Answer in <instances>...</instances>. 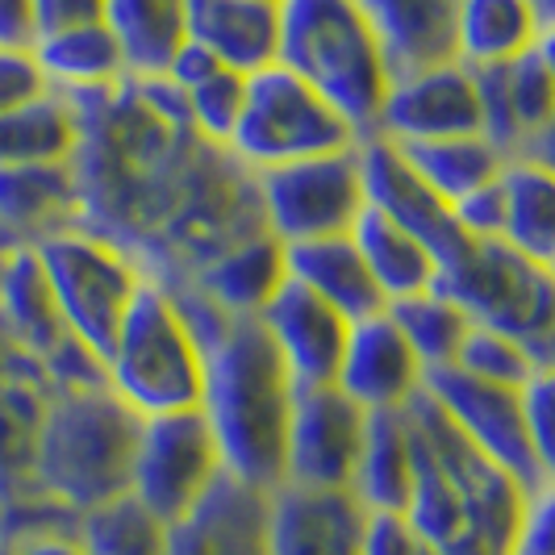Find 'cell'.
Masks as SVG:
<instances>
[{
    "label": "cell",
    "mask_w": 555,
    "mask_h": 555,
    "mask_svg": "<svg viewBox=\"0 0 555 555\" xmlns=\"http://www.w3.org/2000/svg\"><path fill=\"white\" fill-rule=\"evenodd\" d=\"M139 417L101 380L63 389L34 435V476L42 493L80 518L126 493Z\"/></svg>",
    "instance_id": "obj_4"
},
{
    "label": "cell",
    "mask_w": 555,
    "mask_h": 555,
    "mask_svg": "<svg viewBox=\"0 0 555 555\" xmlns=\"http://www.w3.org/2000/svg\"><path fill=\"white\" fill-rule=\"evenodd\" d=\"M96 17H101V0H29L34 34L80 26V22H96Z\"/></svg>",
    "instance_id": "obj_40"
},
{
    "label": "cell",
    "mask_w": 555,
    "mask_h": 555,
    "mask_svg": "<svg viewBox=\"0 0 555 555\" xmlns=\"http://www.w3.org/2000/svg\"><path fill=\"white\" fill-rule=\"evenodd\" d=\"M189 0H101V22L117 38L130 80H159L184 47Z\"/></svg>",
    "instance_id": "obj_27"
},
{
    "label": "cell",
    "mask_w": 555,
    "mask_h": 555,
    "mask_svg": "<svg viewBox=\"0 0 555 555\" xmlns=\"http://www.w3.org/2000/svg\"><path fill=\"white\" fill-rule=\"evenodd\" d=\"M410 480H414V439H410L405 410L367 414L360 460H356L347 493L363 509H401L410 498Z\"/></svg>",
    "instance_id": "obj_30"
},
{
    "label": "cell",
    "mask_w": 555,
    "mask_h": 555,
    "mask_svg": "<svg viewBox=\"0 0 555 555\" xmlns=\"http://www.w3.org/2000/svg\"><path fill=\"white\" fill-rule=\"evenodd\" d=\"M376 139L392 146L480 134V83L460 59L430 63L417 72H397L376 117Z\"/></svg>",
    "instance_id": "obj_13"
},
{
    "label": "cell",
    "mask_w": 555,
    "mask_h": 555,
    "mask_svg": "<svg viewBox=\"0 0 555 555\" xmlns=\"http://www.w3.org/2000/svg\"><path fill=\"white\" fill-rule=\"evenodd\" d=\"M83 555H167V522L146 514L134 498H113L76 518Z\"/></svg>",
    "instance_id": "obj_33"
},
{
    "label": "cell",
    "mask_w": 555,
    "mask_h": 555,
    "mask_svg": "<svg viewBox=\"0 0 555 555\" xmlns=\"http://www.w3.org/2000/svg\"><path fill=\"white\" fill-rule=\"evenodd\" d=\"M51 88L42 80L29 47H0V113H13L47 96Z\"/></svg>",
    "instance_id": "obj_38"
},
{
    "label": "cell",
    "mask_w": 555,
    "mask_h": 555,
    "mask_svg": "<svg viewBox=\"0 0 555 555\" xmlns=\"http://www.w3.org/2000/svg\"><path fill=\"white\" fill-rule=\"evenodd\" d=\"M26 250L34 255L38 280L63 334L88 360H101L146 280L142 263L126 247L80 222L63 225Z\"/></svg>",
    "instance_id": "obj_5"
},
{
    "label": "cell",
    "mask_w": 555,
    "mask_h": 555,
    "mask_svg": "<svg viewBox=\"0 0 555 555\" xmlns=\"http://www.w3.org/2000/svg\"><path fill=\"white\" fill-rule=\"evenodd\" d=\"M263 498L222 473L189 514L167 522V555H268Z\"/></svg>",
    "instance_id": "obj_19"
},
{
    "label": "cell",
    "mask_w": 555,
    "mask_h": 555,
    "mask_svg": "<svg viewBox=\"0 0 555 555\" xmlns=\"http://www.w3.org/2000/svg\"><path fill=\"white\" fill-rule=\"evenodd\" d=\"M363 505L347 489L276 485L263 498L268 555H360Z\"/></svg>",
    "instance_id": "obj_16"
},
{
    "label": "cell",
    "mask_w": 555,
    "mask_h": 555,
    "mask_svg": "<svg viewBox=\"0 0 555 555\" xmlns=\"http://www.w3.org/2000/svg\"><path fill=\"white\" fill-rule=\"evenodd\" d=\"M29 51H34V63H38L47 88L59 92V96H72V101L101 96V92L130 80L121 47H117V38L105 29L101 17L80 22V26L34 34Z\"/></svg>",
    "instance_id": "obj_22"
},
{
    "label": "cell",
    "mask_w": 555,
    "mask_h": 555,
    "mask_svg": "<svg viewBox=\"0 0 555 555\" xmlns=\"http://www.w3.org/2000/svg\"><path fill=\"white\" fill-rule=\"evenodd\" d=\"M184 42L234 76H255L276 63L280 0H189Z\"/></svg>",
    "instance_id": "obj_18"
},
{
    "label": "cell",
    "mask_w": 555,
    "mask_h": 555,
    "mask_svg": "<svg viewBox=\"0 0 555 555\" xmlns=\"http://www.w3.org/2000/svg\"><path fill=\"white\" fill-rule=\"evenodd\" d=\"M356 142H360L356 130L309 83L272 63L243 83V109L234 121V134L225 142V155L255 176L268 167L331 155Z\"/></svg>",
    "instance_id": "obj_7"
},
{
    "label": "cell",
    "mask_w": 555,
    "mask_h": 555,
    "mask_svg": "<svg viewBox=\"0 0 555 555\" xmlns=\"http://www.w3.org/2000/svg\"><path fill=\"white\" fill-rule=\"evenodd\" d=\"M218 476H222V460L205 417L196 410L139 417L126 498L139 501L146 514H155L159 522H176L209 493Z\"/></svg>",
    "instance_id": "obj_10"
},
{
    "label": "cell",
    "mask_w": 555,
    "mask_h": 555,
    "mask_svg": "<svg viewBox=\"0 0 555 555\" xmlns=\"http://www.w3.org/2000/svg\"><path fill=\"white\" fill-rule=\"evenodd\" d=\"M356 155H360L367 209H376L389 222L405 225L414 238H422L426 247L435 250V259L443 268L447 259L468 243L460 222H455V214H451V205L417 176L414 167H410V159L392 142L376 139V134H363L356 142Z\"/></svg>",
    "instance_id": "obj_15"
},
{
    "label": "cell",
    "mask_w": 555,
    "mask_h": 555,
    "mask_svg": "<svg viewBox=\"0 0 555 555\" xmlns=\"http://www.w3.org/2000/svg\"><path fill=\"white\" fill-rule=\"evenodd\" d=\"M347 234H351V243L360 250L363 268H367V276H372L385 306L401 301V297H414V293H426V288L439 284V259H435V250L426 247L422 238H414L405 225L389 222L385 214H376V209L363 205V214L356 218V225Z\"/></svg>",
    "instance_id": "obj_26"
},
{
    "label": "cell",
    "mask_w": 555,
    "mask_h": 555,
    "mask_svg": "<svg viewBox=\"0 0 555 555\" xmlns=\"http://www.w3.org/2000/svg\"><path fill=\"white\" fill-rule=\"evenodd\" d=\"M360 555H435L401 509H363Z\"/></svg>",
    "instance_id": "obj_36"
},
{
    "label": "cell",
    "mask_w": 555,
    "mask_h": 555,
    "mask_svg": "<svg viewBox=\"0 0 555 555\" xmlns=\"http://www.w3.org/2000/svg\"><path fill=\"white\" fill-rule=\"evenodd\" d=\"M451 367L473 376V380H485V385H501V389H522L539 372H552V363L539 360L514 334L489 331V326H476V322L464 331V343H460Z\"/></svg>",
    "instance_id": "obj_34"
},
{
    "label": "cell",
    "mask_w": 555,
    "mask_h": 555,
    "mask_svg": "<svg viewBox=\"0 0 555 555\" xmlns=\"http://www.w3.org/2000/svg\"><path fill=\"white\" fill-rule=\"evenodd\" d=\"M284 276L293 280L297 288H306L309 297L326 301V306H331L334 313H343L347 322L385 309L376 284H372L367 268H363L360 250L351 243V234L288 243V247H284Z\"/></svg>",
    "instance_id": "obj_25"
},
{
    "label": "cell",
    "mask_w": 555,
    "mask_h": 555,
    "mask_svg": "<svg viewBox=\"0 0 555 555\" xmlns=\"http://www.w3.org/2000/svg\"><path fill=\"white\" fill-rule=\"evenodd\" d=\"M552 42V17L534 0H460L455 59L473 72L514 63Z\"/></svg>",
    "instance_id": "obj_23"
},
{
    "label": "cell",
    "mask_w": 555,
    "mask_h": 555,
    "mask_svg": "<svg viewBox=\"0 0 555 555\" xmlns=\"http://www.w3.org/2000/svg\"><path fill=\"white\" fill-rule=\"evenodd\" d=\"M385 313L392 318V326L401 331V338L410 343V351H414L426 372L451 367L460 343H464V331L473 326L468 313L455 306L439 284L426 288V293L392 301V306H385Z\"/></svg>",
    "instance_id": "obj_32"
},
{
    "label": "cell",
    "mask_w": 555,
    "mask_h": 555,
    "mask_svg": "<svg viewBox=\"0 0 555 555\" xmlns=\"http://www.w3.org/2000/svg\"><path fill=\"white\" fill-rule=\"evenodd\" d=\"M96 372L134 417L189 414L201 405L205 389V338L176 293L146 276L130 313L101 351Z\"/></svg>",
    "instance_id": "obj_3"
},
{
    "label": "cell",
    "mask_w": 555,
    "mask_h": 555,
    "mask_svg": "<svg viewBox=\"0 0 555 555\" xmlns=\"http://www.w3.org/2000/svg\"><path fill=\"white\" fill-rule=\"evenodd\" d=\"M276 63L309 83L356 139L376 130L392 67L356 0H280Z\"/></svg>",
    "instance_id": "obj_2"
},
{
    "label": "cell",
    "mask_w": 555,
    "mask_h": 555,
    "mask_svg": "<svg viewBox=\"0 0 555 555\" xmlns=\"http://www.w3.org/2000/svg\"><path fill=\"white\" fill-rule=\"evenodd\" d=\"M29 0H0V47H29Z\"/></svg>",
    "instance_id": "obj_42"
},
{
    "label": "cell",
    "mask_w": 555,
    "mask_h": 555,
    "mask_svg": "<svg viewBox=\"0 0 555 555\" xmlns=\"http://www.w3.org/2000/svg\"><path fill=\"white\" fill-rule=\"evenodd\" d=\"M372 34L380 38L392 76L455 59L460 0H356Z\"/></svg>",
    "instance_id": "obj_24"
},
{
    "label": "cell",
    "mask_w": 555,
    "mask_h": 555,
    "mask_svg": "<svg viewBox=\"0 0 555 555\" xmlns=\"http://www.w3.org/2000/svg\"><path fill=\"white\" fill-rule=\"evenodd\" d=\"M522 422L539 464L555 476V380L552 372H539L522 385Z\"/></svg>",
    "instance_id": "obj_37"
},
{
    "label": "cell",
    "mask_w": 555,
    "mask_h": 555,
    "mask_svg": "<svg viewBox=\"0 0 555 555\" xmlns=\"http://www.w3.org/2000/svg\"><path fill=\"white\" fill-rule=\"evenodd\" d=\"M255 322L297 389L331 385L343 356V338L351 326L343 313H334L326 301L309 297L306 288H297L284 276V284L268 297V306L255 313Z\"/></svg>",
    "instance_id": "obj_17"
},
{
    "label": "cell",
    "mask_w": 555,
    "mask_h": 555,
    "mask_svg": "<svg viewBox=\"0 0 555 555\" xmlns=\"http://www.w3.org/2000/svg\"><path fill=\"white\" fill-rule=\"evenodd\" d=\"M501 243L534 263L555 259V176L552 164L505 159L501 167Z\"/></svg>",
    "instance_id": "obj_28"
},
{
    "label": "cell",
    "mask_w": 555,
    "mask_h": 555,
    "mask_svg": "<svg viewBox=\"0 0 555 555\" xmlns=\"http://www.w3.org/2000/svg\"><path fill=\"white\" fill-rule=\"evenodd\" d=\"M439 288L468 313V322L514 334L539 360L555 363V280L505 243H464L439 268Z\"/></svg>",
    "instance_id": "obj_6"
},
{
    "label": "cell",
    "mask_w": 555,
    "mask_h": 555,
    "mask_svg": "<svg viewBox=\"0 0 555 555\" xmlns=\"http://www.w3.org/2000/svg\"><path fill=\"white\" fill-rule=\"evenodd\" d=\"M9 555H83L76 527L72 530H29L17 539V547Z\"/></svg>",
    "instance_id": "obj_41"
},
{
    "label": "cell",
    "mask_w": 555,
    "mask_h": 555,
    "mask_svg": "<svg viewBox=\"0 0 555 555\" xmlns=\"http://www.w3.org/2000/svg\"><path fill=\"white\" fill-rule=\"evenodd\" d=\"M280 284H284V247L268 230H255L247 238L218 250L193 280L171 284V288L196 293L205 306L218 309L222 318H255Z\"/></svg>",
    "instance_id": "obj_21"
},
{
    "label": "cell",
    "mask_w": 555,
    "mask_h": 555,
    "mask_svg": "<svg viewBox=\"0 0 555 555\" xmlns=\"http://www.w3.org/2000/svg\"><path fill=\"white\" fill-rule=\"evenodd\" d=\"M80 222V184L72 164L0 167V250L42 243Z\"/></svg>",
    "instance_id": "obj_20"
},
{
    "label": "cell",
    "mask_w": 555,
    "mask_h": 555,
    "mask_svg": "<svg viewBox=\"0 0 555 555\" xmlns=\"http://www.w3.org/2000/svg\"><path fill=\"white\" fill-rule=\"evenodd\" d=\"M80 105L59 92L0 113V167L72 164L80 151Z\"/></svg>",
    "instance_id": "obj_29"
},
{
    "label": "cell",
    "mask_w": 555,
    "mask_h": 555,
    "mask_svg": "<svg viewBox=\"0 0 555 555\" xmlns=\"http://www.w3.org/2000/svg\"><path fill=\"white\" fill-rule=\"evenodd\" d=\"M0 276H4V250H0Z\"/></svg>",
    "instance_id": "obj_43"
},
{
    "label": "cell",
    "mask_w": 555,
    "mask_h": 555,
    "mask_svg": "<svg viewBox=\"0 0 555 555\" xmlns=\"http://www.w3.org/2000/svg\"><path fill=\"white\" fill-rule=\"evenodd\" d=\"M417 176L443 196L447 205H455L460 196L485 189L489 180H498L505 155H501L485 134H455V139L414 142V146H397Z\"/></svg>",
    "instance_id": "obj_31"
},
{
    "label": "cell",
    "mask_w": 555,
    "mask_h": 555,
    "mask_svg": "<svg viewBox=\"0 0 555 555\" xmlns=\"http://www.w3.org/2000/svg\"><path fill=\"white\" fill-rule=\"evenodd\" d=\"M422 397L451 422V430L505 473L522 493L552 489V473L539 464L522 422V389L473 380L455 367H435L422 380Z\"/></svg>",
    "instance_id": "obj_9"
},
{
    "label": "cell",
    "mask_w": 555,
    "mask_h": 555,
    "mask_svg": "<svg viewBox=\"0 0 555 555\" xmlns=\"http://www.w3.org/2000/svg\"><path fill=\"white\" fill-rule=\"evenodd\" d=\"M555 489H539L530 493L522 505V518L509 534L505 555H555Z\"/></svg>",
    "instance_id": "obj_39"
},
{
    "label": "cell",
    "mask_w": 555,
    "mask_h": 555,
    "mask_svg": "<svg viewBox=\"0 0 555 555\" xmlns=\"http://www.w3.org/2000/svg\"><path fill=\"white\" fill-rule=\"evenodd\" d=\"M367 414L334 385H306L293 392L284 430V473L280 485L301 489H347L360 460Z\"/></svg>",
    "instance_id": "obj_12"
},
{
    "label": "cell",
    "mask_w": 555,
    "mask_h": 555,
    "mask_svg": "<svg viewBox=\"0 0 555 555\" xmlns=\"http://www.w3.org/2000/svg\"><path fill=\"white\" fill-rule=\"evenodd\" d=\"M480 83V134L505 159L552 164L555 130V63L552 42L534 47L514 63L476 72Z\"/></svg>",
    "instance_id": "obj_11"
},
{
    "label": "cell",
    "mask_w": 555,
    "mask_h": 555,
    "mask_svg": "<svg viewBox=\"0 0 555 555\" xmlns=\"http://www.w3.org/2000/svg\"><path fill=\"white\" fill-rule=\"evenodd\" d=\"M293 392L297 385L255 318H225L205 338V389L196 414L205 417L230 480L259 493L280 485Z\"/></svg>",
    "instance_id": "obj_1"
},
{
    "label": "cell",
    "mask_w": 555,
    "mask_h": 555,
    "mask_svg": "<svg viewBox=\"0 0 555 555\" xmlns=\"http://www.w3.org/2000/svg\"><path fill=\"white\" fill-rule=\"evenodd\" d=\"M426 367L417 363L410 343L392 326L385 309L356 318L343 338V356L334 367V389L351 397L363 414H397L422 392Z\"/></svg>",
    "instance_id": "obj_14"
},
{
    "label": "cell",
    "mask_w": 555,
    "mask_h": 555,
    "mask_svg": "<svg viewBox=\"0 0 555 555\" xmlns=\"http://www.w3.org/2000/svg\"><path fill=\"white\" fill-rule=\"evenodd\" d=\"M243 83H247V76H234L225 67H209L189 83H176V88L167 83V88L176 92L180 117L196 139L225 151V142L234 134V121H238V109H243Z\"/></svg>",
    "instance_id": "obj_35"
},
{
    "label": "cell",
    "mask_w": 555,
    "mask_h": 555,
    "mask_svg": "<svg viewBox=\"0 0 555 555\" xmlns=\"http://www.w3.org/2000/svg\"><path fill=\"white\" fill-rule=\"evenodd\" d=\"M250 184H255L259 225L280 247L347 234L367 205L356 146L255 171Z\"/></svg>",
    "instance_id": "obj_8"
}]
</instances>
